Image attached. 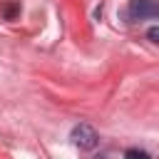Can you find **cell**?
I'll use <instances>...</instances> for the list:
<instances>
[{
    "label": "cell",
    "mask_w": 159,
    "mask_h": 159,
    "mask_svg": "<svg viewBox=\"0 0 159 159\" xmlns=\"http://www.w3.org/2000/svg\"><path fill=\"white\" fill-rule=\"evenodd\" d=\"M147 37H149V42H154V45H157V42H159V27H157V25H154V27H149Z\"/></svg>",
    "instance_id": "cell-4"
},
{
    "label": "cell",
    "mask_w": 159,
    "mask_h": 159,
    "mask_svg": "<svg viewBox=\"0 0 159 159\" xmlns=\"http://www.w3.org/2000/svg\"><path fill=\"white\" fill-rule=\"evenodd\" d=\"M17 10H20L17 5H10V7H5V17H12V15L17 12Z\"/></svg>",
    "instance_id": "cell-5"
},
{
    "label": "cell",
    "mask_w": 159,
    "mask_h": 159,
    "mask_svg": "<svg viewBox=\"0 0 159 159\" xmlns=\"http://www.w3.org/2000/svg\"><path fill=\"white\" fill-rule=\"evenodd\" d=\"M124 157H139V159H149V152H144V149H127V152H124Z\"/></svg>",
    "instance_id": "cell-3"
},
{
    "label": "cell",
    "mask_w": 159,
    "mask_h": 159,
    "mask_svg": "<svg viewBox=\"0 0 159 159\" xmlns=\"http://www.w3.org/2000/svg\"><path fill=\"white\" fill-rule=\"evenodd\" d=\"M127 15L132 20H154L159 15V5L157 0H129Z\"/></svg>",
    "instance_id": "cell-2"
},
{
    "label": "cell",
    "mask_w": 159,
    "mask_h": 159,
    "mask_svg": "<svg viewBox=\"0 0 159 159\" xmlns=\"http://www.w3.org/2000/svg\"><path fill=\"white\" fill-rule=\"evenodd\" d=\"M70 139H72V144H75L77 149H82V152H92V149L99 144V134H97V129L89 127V124H84V122H80V124L72 127Z\"/></svg>",
    "instance_id": "cell-1"
}]
</instances>
